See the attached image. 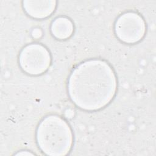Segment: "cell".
Returning <instances> with one entry per match:
<instances>
[{
	"label": "cell",
	"instance_id": "1",
	"mask_svg": "<svg viewBox=\"0 0 156 156\" xmlns=\"http://www.w3.org/2000/svg\"><path fill=\"white\" fill-rule=\"evenodd\" d=\"M117 79L112 66L105 60L90 59L76 66L68 81V92L79 108L96 111L107 106L114 98Z\"/></svg>",
	"mask_w": 156,
	"mask_h": 156
},
{
	"label": "cell",
	"instance_id": "2",
	"mask_svg": "<svg viewBox=\"0 0 156 156\" xmlns=\"http://www.w3.org/2000/svg\"><path fill=\"white\" fill-rule=\"evenodd\" d=\"M36 141L40 149L50 156H63L69 154L73 144L71 128L63 118L50 115L38 125Z\"/></svg>",
	"mask_w": 156,
	"mask_h": 156
},
{
	"label": "cell",
	"instance_id": "3",
	"mask_svg": "<svg viewBox=\"0 0 156 156\" xmlns=\"http://www.w3.org/2000/svg\"><path fill=\"white\" fill-rule=\"evenodd\" d=\"M19 63L26 73L38 76L45 73L51 63V56L48 49L38 43L26 45L20 52Z\"/></svg>",
	"mask_w": 156,
	"mask_h": 156
},
{
	"label": "cell",
	"instance_id": "4",
	"mask_svg": "<svg viewBox=\"0 0 156 156\" xmlns=\"http://www.w3.org/2000/svg\"><path fill=\"white\" fill-rule=\"evenodd\" d=\"M146 25L144 18L138 13L129 11L120 15L115 23L117 38L126 44H135L145 35Z\"/></svg>",
	"mask_w": 156,
	"mask_h": 156
},
{
	"label": "cell",
	"instance_id": "5",
	"mask_svg": "<svg viewBox=\"0 0 156 156\" xmlns=\"http://www.w3.org/2000/svg\"><path fill=\"white\" fill-rule=\"evenodd\" d=\"M57 6V2L54 0L30 1L23 2V7L26 13L35 19H44L51 16Z\"/></svg>",
	"mask_w": 156,
	"mask_h": 156
},
{
	"label": "cell",
	"instance_id": "6",
	"mask_svg": "<svg viewBox=\"0 0 156 156\" xmlns=\"http://www.w3.org/2000/svg\"><path fill=\"white\" fill-rule=\"evenodd\" d=\"M51 32L55 38L66 40L73 34L74 25L69 18L65 16H59L52 22Z\"/></svg>",
	"mask_w": 156,
	"mask_h": 156
},
{
	"label": "cell",
	"instance_id": "7",
	"mask_svg": "<svg viewBox=\"0 0 156 156\" xmlns=\"http://www.w3.org/2000/svg\"><path fill=\"white\" fill-rule=\"evenodd\" d=\"M34 33H32V35L34 37H40V35H41V34H40V30L38 29H36L33 30Z\"/></svg>",
	"mask_w": 156,
	"mask_h": 156
}]
</instances>
